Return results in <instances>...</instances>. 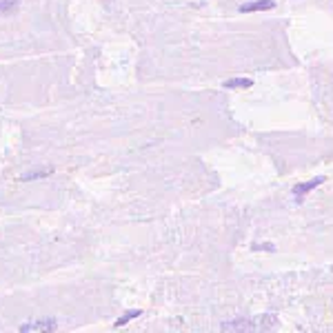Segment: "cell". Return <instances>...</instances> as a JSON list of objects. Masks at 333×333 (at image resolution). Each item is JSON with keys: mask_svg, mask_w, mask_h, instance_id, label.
Wrapping results in <instances>:
<instances>
[{"mask_svg": "<svg viewBox=\"0 0 333 333\" xmlns=\"http://www.w3.org/2000/svg\"><path fill=\"white\" fill-rule=\"evenodd\" d=\"M56 329V320L53 317H45V320H33V322H25L18 327L20 333H29V331H53Z\"/></svg>", "mask_w": 333, "mask_h": 333, "instance_id": "1", "label": "cell"}, {"mask_svg": "<svg viewBox=\"0 0 333 333\" xmlns=\"http://www.w3.org/2000/svg\"><path fill=\"white\" fill-rule=\"evenodd\" d=\"M322 183H324V178L317 176V178H313V180H309V183H304V184H298V187H293V196L298 198V202H302V200H304V196H307L311 189L320 187Z\"/></svg>", "mask_w": 333, "mask_h": 333, "instance_id": "2", "label": "cell"}, {"mask_svg": "<svg viewBox=\"0 0 333 333\" xmlns=\"http://www.w3.org/2000/svg\"><path fill=\"white\" fill-rule=\"evenodd\" d=\"M276 2L273 0H255V2H247V5L240 7L242 14H249V11H265V9H273Z\"/></svg>", "mask_w": 333, "mask_h": 333, "instance_id": "3", "label": "cell"}, {"mask_svg": "<svg viewBox=\"0 0 333 333\" xmlns=\"http://www.w3.org/2000/svg\"><path fill=\"white\" fill-rule=\"evenodd\" d=\"M253 84V80L249 78H233V80H227L224 83V89H247Z\"/></svg>", "mask_w": 333, "mask_h": 333, "instance_id": "4", "label": "cell"}, {"mask_svg": "<svg viewBox=\"0 0 333 333\" xmlns=\"http://www.w3.org/2000/svg\"><path fill=\"white\" fill-rule=\"evenodd\" d=\"M18 9V0H0V16L14 14Z\"/></svg>", "mask_w": 333, "mask_h": 333, "instance_id": "5", "label": "cell"}, {"mask_svg": "<svg viewBox=\"0 0 333 333\" xmlns=\"http://www.w3.org/2000/svg\"><path fill=\"white\" fill-rule=\"evenodd\" d=\"M51 176V169H42V171H32V173H25L22 180L29 183V180H42V178H49Z\"/></svg>", "mask_w": 333, "mask_h": 333, "instance_id": "6", "label": "cell"}, {"mask_svg": "<svg viewBox=\"0 0 333 333\" xmlns=\"http://www.w3.org/2000/svg\"><path fill=\"white\" fill-rule=\"evenodd\" d=\"M140 313L142 311H138V309H133V311H127L122 317H118V320H116V327H125L127 322H131V320H133V317H138Z\"/></svg>", "mask_w": 333, "mask_h": 333, "instance_id": "7", "label": "cell"}, {"mask_svg": "<svg viewBox=\"0 0 333 333\" xmlns=\"http://www.w3.org/2000/svg\"><path fill=\"white\" fill-rule=\"evenodd\" d=\"M253 249H265V251H276L273 245H253Z\"/></svg>", "mask_w": 333, "mask_h": 333, "instance_id": "8", "label": "cell"}]
</instances>
